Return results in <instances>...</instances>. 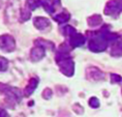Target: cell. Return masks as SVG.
Returning a JSON list of instances; mask_svg holds the SVG:
<instances>
[{"instance_id":"cell-1","label":"cell","mask_w":122,"mask_h":117,"mask_svg":"<svg viewBox=\"0 0 122 117\" xmlns=\"http://www.w3.org/2000/svg\"><path fill=\"white\" fill-rule=\"evenodd\" d=\"M90 39L88 44V49L92 52H102L108 47V39L106 38L103 27L98 32H90Z\"/></svg>"},{"instance_id":"cell-2","label":"cell","mask_w":122,"mask_h":117,"mask_svg":"<svg viewBox=\"0 0 122 117\" xmlns=\"http://www.w3.org/2000/svg\"><path fill=\"white\" fill-rule=\"evenodd\" d=\"M122 11V0H111L105 8V14L108 16H117Z\"/></svg>"},{"instance_id":"cell-3","label":"cell","mask_w":122,"mask_h":117,"mask_svg":"<svg viewBox=\"0 0 122 117\" xmlns=\"http://www.w3.org/2000/svg\"><path fill=\"white\" fill-rule=\"evenodd\" d=\"M16 48V43L13 36L3 34L0 36V49L4 52H11Z\"/></svg>"},{"instance_id":"cell-4","label":"cell","mask_w":122,"mask_h":117,"mask_svg":"<svg viewBox=\"0 0 122 117\" xmlns=\"http://www.w3.org/2000/svg\"><path fill=\"white\" fill-rule=\"evenodd\" d=\"M85 43V36L79 32H75L72 35L69 36V44L71 48H77L84 45Z\"/></svg>"},{"instance_id":"cell-5","label":"cell","mask_w":122,"mask_h":117,"mask_svg":"<svg viewBox=\"0 0 122 117\" xmlns=\"http://www.w3.org/2000/svg\"><path fill=\"white\" fill-rule=\"evenodd\" d=\"M41 4L45 7L46 11L52 15L56 10V7L60 4V0H42Z\"/></svg>"},{"instance_id":"cell-6","label":"cell","mask_w":122,"mask_h":117,"mask_svg":"<svg viewBox=\"0 0 122 117\" xmlns=\"http://www.w3.org/2000/svg\"><path fill=\"white\" fill-rule=\"evenodd\" d=\"M33 23H34L35 27L38 30H46L51 25L50 21H49L47 18H44V17H36L34 21H33Z\"/></svg>"},{"instance_id":"cell-7","label":"cell","mask_w":122,"mask_h":117,"mask_svg":"<svg viewBox=\"0 0 122 117\" xmlns=\"http://www.w3.org/2000/svg\"><path fill=\"white\" fill-rule=\"evenodd\" d=\"M87 72H88V77L90 79L94 80V81H99V80H102L105 78L103 73L100 72L97 67H90V69H87Z\"/></svg>"},{"instance_id":"cell-8","label":"cell","mask_w":122,"mask_h":117,"mask_svg":"<svg viewBox=\"0 0 122 117\" xmlns=\"http://www.w3.org/2000/svg\"><path fill=\"white\" fill-rule=\"evenodd\" d=\"M30 57L33 61H38L41 60V58L45 57V49L41 47H38L36 46L35 48H33L31 50V53H30Z\"/></svg>"},{"instance_id":"cell-9","label":"cell","mask_w":122,"mask_h":117,"mask_svg":"<svg viewBox=\"0 0 122 117\" xmlns=\"http://www.w3.org/2000/svg\"><path fill=\"white\" fill-rule=\"evenodd\" d=\"M37 84H38L37 79L32 78V79L29 81L28 85H27V87L25 88V90H24V94H25L26 96H29V95L35 90V88L37 87Z\"/></svg>"},{"instance_id":"cell-10","label":"cell","mask_w":122,"mask_h":117,"mask_svg":"<svg viewBox=\"0 0 122 117\" xmlns=\"http://www.w3.org/2000/svg\"><path fill=\"white\" fill-rule=\"evenodd\" d=\"M69 19H71V15H69L66 11H63L62 13L58 14L54 17V20L56 21L58 24H64V23L67 22Z\"/></svg>"},{"instance_id":"cell-11","label":"cell","mask_w":122,"mask_h":117,"mask_svg":"<svg viewBox=\"0 0 122 117\" xmlns=\"http://www.w3.org/2000/svg\"><path fill=\"white\" fill-rule=\"evenodd\" d=\"M111 55L114 57L122 56V44L119 41H117L114 45H113L112 50H111Z\"/></svg>"},{"instance_id":"cell-12","label":"cell","mask_w":122,"mask_h":117,"mask_svg":"<svg viewBox=\"0 0 122 117\" xmlns=\"http://www.w3.org/2000/svg\"><path fill=\"white\" fill-rule=\"evenodd\" d=\"M87 22H88V24H89V26L95 27V26H98L99 24H102V19L100 16H98V15H94V16L88 18Z\"/></svg>"},{"instance_id":"cell-13","label":"cell","mask_w":122,"mask_h":117,"mask_svg":"<svg viewBox=\"0 0 122 117\" xmlns=\"http://www.w3.org/2000/svg\"><path fill=\"white\" fill-rule=\"evenodd\" d=\"M35 45L38 46V47L44 48L45 50H46V49H51V50H53V49H54L53 43L48 42V41H44V39H37V41L35 42Z\"/></svg>"},{"instance_id":"cell-14","label":"cell","mask_w":122,"mask_h":117,"mask_svg":"<svg viewBox=\"0 0 122 117\" xmlns=\"http://www.w3.org/2000/svg\"><path fill=\"white\" fill-rule=\"evenodd\" d=\"M41 5V0H27L26 1V6L28 7L29 11H34Z\"/></svg>"},{"instance_id":"cell-15","label":"cell","mask_w":122,"mask_h":117,"mask_svg":"<svg viewBox=\"0 0 122 117\" xmlns=\"http://www.w3.org/2000/svg\"><path fill=\"white\" fill-rule=\"evenodd\" d=\"M31 17V11H29L28 8H22L20 11V20L21 22H25V21L29 20Z\"/></svg>"},{"instance_id":"cell-16","label":"cell","mask_w":122,"mask_h":117,"mask_svg":"<svg viewBox=\"0 0 122 117\" xmlns=\"http://www.w3.org/2000/svg\"><path fill=\"white\" fill-rule=\"evenodd\" d=\"M7 65H8L7 59H5L4 57H0V72H4V70H6Z\"/></svg>"},{"instance_id":"cell-17","label":"cell","mask_w":122,"mask_h":117,"mask_svg":"<svg viewBox=\"0 0 122 117\" xmlns=\"http://www.w3.org/2000/svg\"><path fill=\"white\" fill-rule=\"evenodd\" d=\"M89 105L92 108H97L99 106V101L96 97H92V98H90V101H89Z\"/></svg>"},{"instance_id":"cell-18","label":"cell","mask_w":122,"mask_h":117,"mask_svg":"<svg viewBox=\"0 0 122 117\" xmlns=\"http://www.w3.org/2000/svg\"><path fill=\"white\" fill-rule=\"evenodd\" d=\"M111 80H112V83H119L122 81V78L118 75H112L111 76Z\"/></svg>"},{"instance_id":"cell-19","label":"cell","mask_w":122,"mask_h":117,"mask_svg":"<svg viewBox=\"0 0 122 117\" xmlns=\"http://www.w3.org/2000/svg\"><path fill=\"white\" fill-rule=\"evenodd\" d=\"M42 96H44L46 100H49V98H51V96H52V91L50 90V89H46V90L44 91V93H42Z\"/></svg>"},{"instance_id":"cell-20","label":"cell","mask_w":122,"mask_h":117,"mask_svg":"<svg viewBox=\"0 0 122 117\" xmlns=\"http://www.w3.org/2000/svg\"><path fill=\"white\" fill-rule=\"evenodd\" d=\"M0 117H8L7 112L4 109H1V108H0Z\"/></svg>"},{"instance_id":"cell-21","label":"cell","mask_w":122,"mask_h":117,"mask_svg":"<svg viewBox=\"0 0 122 117\" xmlns=\"http://www.w3.org/2000/svg\"><path fill=\"white\" fill-rule=\"evenodd\" d=\"M1 5H2V0H0V7H1Z\"/></svg>"}]
</instances>
